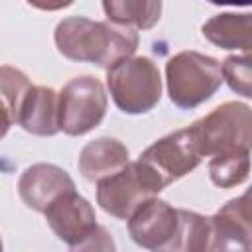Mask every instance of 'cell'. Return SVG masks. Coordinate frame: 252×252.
<instances>
[{"label":"cell","mask_w":252,"mask_h":252,"mask_svg":"<svg viewBox=\"0 0 252 252\" xmlns=\"http://www.w3.org/2000/svg\"><path fill=\"white\" fill-rule=\"evenodd\" d=\"M53 39L57 51L65 59L94 63L104 69L134 55L140 41L136 30L132 28L112 22H93L83 16L61 20L55 26Z\"/></svg>","instance_id":"obj_1"},{"label":"cell","mask_w":252,"mask_h":252,"mask_svg":"<svg viewBox=\"0 0 252 252\" xmlns=\"http://www.w3.org/2000/svg\"><path fill=\"white\" fill-rule=\"evenodd\" d=\"M53 234L73 250H108L114 242L104 226L96 224L93 205L75 189L57 197L45 211Z\"/></svg>","instance_id":"obj_2"},{"label":"cell","mask_w":252,"mask_h":252,"mask_svg":"<svg viewBox=\"0 0 252 252\" xmlns=\"http://www.w3.org/2000/svg\"><path fill=\"white\" fill-rule=\"evenodd\" d=\"M106 87L114 104L126 114L150 112L161 98V77L150 57H124L108 67Z\"/></svg>","instance_id":"obj_3"},{"label":"cell","mask_w":252,"mask_h":252,"mask_svg":"<svg viewBox=\"0 0 252 252\" xmlns=\"http://www.w3.org/2000/svg\"><path fill=\"white\" fill-rule=\"evenodd\" d=\"M167 94L183 110L209 100L222 83L220 63L199 51H179L165 65Z\"/></svg>","instance_id":"obj_4"},{"label":"cell","mask_w":252,"mask_h":252,"mask_svg":"<svg viewBox=\"0 0 252 252\" xmlns=\"http://www.w3.org/2000/svg\"><path fill=\"white\" fill-rule=\"evenodd\" d=\"M161 177L142 159L128 161L116 173L96 181V203L116 219H128L144 201L163 189Z\"/></svg>","instance_id":"obj_5"},{"label":"cell","mask_w":252,"mask_h":252,"mask_svg":"<svg viewBox=\"0 0 252 252\" xmlns=\"http://www.w3.org/2000/svg\"><path fill=\"white\" fill-rule=\"evenodd\" d=\"M250 106L222 102L189 126L201 156H215L230 148H250Z\"/></svg>","instance_id":"obj_6"},{"label":"cell","mask_w":252,"mask_h":252,"mask_svg":"<svg viewBox=\"0 0 252 252\" xmlns=\"http://www.w3.org/2000/svg\"><path fill=\"white\" fill-rule=\"evenodd\" d=\"M108 98L96 77H75L59 93V130L67 136H83L102 122Z\"/></svg>","instance_id":"obj_7"},{"label":"cell","mask_w":252,"mask_h":252,"mask_svg":"<svg viewBox=\"0 0 252 252\" xmlns=\"http://www.w3.org/2000/svg\"><path fill=\"white\" fill-rule=\"evenodd\" d=\"M132 240L148 250H175L179 238V209L167 201L152 197L144 201L128 219Z\"/></svg>","instance_id":"obj_8"},{"label":"cell","mask_w":252,"mask_h":252,"mask_svg":"<svg viewBox=\"0 0 252 252\" xmlns=\"http://www.w3.org/2000/svg\"><path fill=\"white\" fill-rule=\"evenodd\" d=\"M140 159L148 163L167 187L169 183L191 173L201 163L203 156L197 150L189 128H183L156 140L140 154Z\"/></svg>","instance_id":"obj_9"},{"label":"cell","mask_w":252,"mask_h":252,"mask_svg":"<svg viewBox=\"0 0 252 252\" xmlns=\"http://www.w3.org/2000/svg\"><path fill=\"white\" fill-rule=\"evenodd\" d=\"M75 189L71 175L55 163H33L20 175L18 193L26 207L43 213L57 197Z\"/></svg>","instance_id":"obj_10"},{"label":"cell","mask_w":252,"mask_h":252,"mask_svg":"<svg viewBox=\"0 0 252 252\" xmlns=\"http://www.w3.org/2000/svg\"><path fill=\"white\" fill-rule=\"evenodd\" d=\"M250 193L224 203L211 220V250H250Z\"/></svg>","instance_id":"obj_11"},{"label":"cell","mask_w":252,"mask_h":252,"mask_svg":"<svg viewBox=\"0 0 252 252\" xmlns=\"http://www.w3.org/2000/svg\"><path fill=\"white\" fill-rule=\"evenodd\" d=\"M16 122L33 136H55L59 132V93L51 87L32 85Z\"/></svg>","instance_id":"obj_12"},{"label":"cell","mask_w":252,"mask_h":252,"mask_svg":"<svg viewBox=\"0 0 252 252\" xmlns=\"http://www.w3.org/2000/svg\"><path fill=\"white\" fill-rule=\"evenodd\" d=\"M126 163H128V148L120 140L104 136L89 142L81 150L77 167L87 181L96 183L122 169Z\"/></svg>","instance_id":"obj_13"},{"label":"cell","mask_w":252,"mask_h":252,"mask_svg":"<svg viewBox=\"0 0 252 252\" xmlns=\"http://www.w3.org/2000/svg\"><path fill=\"white\" fill-rule=\"evenodd\" d=\"M203 35L220 49H236L250 53L252 47V18L250 14H217L201 28Z\"/></svg>","instance_id":"obj_14"},{"label":"cell","mask_w":252,"mask_h":252,"mask_svg":"<svg viewBox=\"0 0 252 252\" xmlns=\"http://www.w3.org/2000/svg\"><path fill=\"white\" fill-rule=\"evenodd\" d=\"M108 22L132 30H150L161 18V0H102Z\"/></svg>","instance_id":"obj_15"},{"label":"cell","mask_w":252,"mask_h":252,"mask_svg":"<svg viewBox=\"0 0 252 252\" xmlns=\"http://www.w3.org/2000/svg\"><path fill=\"white\" fill-rule=\"evenodd\" d=\"M250 148H230L211 156L209 177L220 189H230L248 179Z\"/></svg>","instance_id":"obj_16"},{"label":"cell","mask_w":252,"mask_h":252,"mask_svg":"<svg viewBox=\"0 0 252 252\" xmlns=\"http://www.w3.org/2000/svg\"><path fill=\"white\" fill-rule=\"evenodd\" d=\"M179 238L175 250H211V220L195 211L179 209Z\"/></svg>","instance_id":"obj_17"},{"label":"cell","mask_w":252,"mask_h":252,"mask_svg":"<svg viewBox=\"0 0 252 252\" xmlns=\"http://www.w3.org/2000/svg\"><path fill=\"white\" fill-rule=\"evenodd\" d=\"M32 83L26 73L12 65H0V98L8 106V110L14 116V122L18 120L20 106L30 91Z\"/></svg>","instance_id":"obj_18"},{"label":"cell","mask_w":252,"mask_h":252,"mask_svg":"<svg viewBox=\"0 0 252 252\" xmlns=\"http://www.w3.org/2000/svg\"><path fill=\"white\" fill-rule=\"evenodd\" d=\"M222 81L240 96H252V75H250V53L244 55H228L220 63Z\"/></svg>","instance_id":"obj_19"},{"label":"cell","mask_w":252,"mask_h":252,"mask_svg":"<svg viewBox=\"0 0 252 252\" xmlns=\"http://www.w3.org/2000/svg\"><path fill=\"white\" fill-rule=\"evenodd\" d=\"M26 2L37 10H43V12H57V10L71 6L75 0H26Z\"/></svg>","instance_id":"obj_20"},{"label":"cell","mask_w":252,"mask_h":252,"mask_svg":"<svg viewBox=\"0 0 252 252\" xmlns=\"http://www.w3.org/2000/svg\"><path fill=\"white\" fill-rule=\"evenodd\" d=\"M12 124H14V116H12V112L8 110V106L0 98V140L8 134V130H10Z\"/></svg>","instance_id":"obj_21"},{"label":"cell","mask_w":252,"mask_h":252,"mask_svg":"<svg viewBox=\"0 0 252 252\" xmlns=\"http://www.w3.org/2000/svg\"><path fill=\"white\" fill-rule=\"evenodd\" d=\"M211 4H217V6H248L250 0H207Z\"/></svg>","instance_id":"obj_22"},{"label":"cell","mask_w":252,"mask_h":252,"mask_svg":"<svg viewBox=\"0 0 252 252\" xmlns=\"http://www.w3.org/2000/svg\"><path fill=\"white\" fill-rule=\"evenodd\" d=\"M0 248H2V242H0Z\"/></svg>","instance_id":"obj_23"}]
</instances>
